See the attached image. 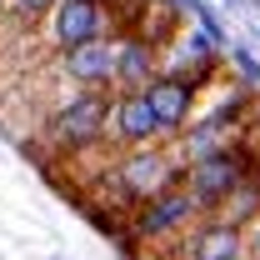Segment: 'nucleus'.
Wrapping results in <instances>:
<instances>
[{"mask_svg": "<svg viewBox=\"0 0 260 260\" xmlns=\"http://www.w3.org/2000/svg\"><path fill=\"white\" fill-rule=\"evenodd\" d=\"M105 130H110V95L105 90H70L50 105L45 115V145L60 150V155H90V150H105Z\"/></svg>", "mask_w": 260, "mask_h": 260, "instance_id": "obj_1", "label": "nucleus"}, {"mask_svg": "<svg viewBox=\"0 0 260 260\" xmlns=\"http://www.w3.org/2000/svg\"><path fill=\"white\" fill-rule=\"evenodd\" d=\"M180 185V160L165 145H140V150H120L110 155V165L100 170V190H110L125 210L155 200L160 190Z\"/></svg>", "mask_w": 260, "mask_h": 260, "instance_id": "obj_2", "label": "nucleus"}, {"mask_svg": "<svg viewBox=\"0 0 260 260\" xmlns=\"http://www.w3.org/2000/svg\"><path fill=\"white\" fill-rule=\"evenodd\" d=\"M255 160H260L255 150H250L245 140H235V145L215 150V155H205V160L180 165V185H185V195L200 205V215H215L230 195L240 190V180L255 170Z\"/></svg>", "mask_w": 260, "mask_h": 260, "instance_id": "obj_3", "label": "nucleus"}, {"mask_svg": "<svg viewBox=\"0 0 260 260\" xmlns=\"http://www.w3.org/2000/svg\"><path fill=\"white\" fill-rule=\"evenodd\" d=\"M195 220H200V205L185 195V185H170L155 200L125 210V240L130 245H175Z\"/></svg>", "mask_w": 260, "mask_h": 260, "instance_id": "obj_4", "label": "nucleus"}, {"mask_svg": "<svg viewBox=\"0 0 260 260\" xmlns=\"http://www.w3.org/2000/svg\"><path fill=\"white\" fill-rule=\"evenodd\" d=\"M105 30H110V0H60L45 15V35H50L55 50H75V45L105 40Z\"/></svg>", "mask_w": 260, "mask_h": 260, "instance_id": "obj_5", "label": "nucleus"}, {"mask_svg": "<svg viewBox=\"0 0 260 260\" xmlns=\"http://www.w3.org/2000/svg\"><path fill=\"white\" fill-rule=\"evenodd\" d=\"M140 95H145V105H150L160 135H180V130L195 120V110H200V85L185 80V75H170V70H160Z\"/></svg>", "mask_w": 260, "mask_h": 260, "instance_id": "obj_6", "label": "nucleus"}, {"mask_svg": "<svg viewBox=\"0 0 260 260\" xmlns=\"http://www.w3.org/2000/svg\"><path fill=\"white\" fill-rule=\"evenodd\" d=\"M240 255H245V230L220 215H200L170 245V260H240Z\"/></svg>", "mask_w": 260, "mask_h": 260, "instance_id": "obj_7", "label": "nucleus"}, {"mask_svg": "<svg viewBox=\"0 0 260 260\" xmlns=\"http://www.w3.org/2000/svg\"><path fill=\"white\" fill-rule=\"evenodd\" d=\"M55 75L70 90H110V80H115V35L75 45V50H60L55 55Z\"/></svg>", "mask_w": 260, "mask_h": 260, "instance_id": "obj_8", "label": "nucleus"}, {"mask_svg": "<svg viewBox=\"0 0 260 260\" xmlns=\"http://www.w3.org/2000/svg\"><path fill=\"white\" fill-rule=\"evenodd\" d=\"M105 140H115L120 150H140V145H160L165 140L140 90H115L110 95V130H105Z\"/></svg>", "mask_w": 260, "mask_h": 260, "instance_id": "obj_9", "label": "nucleus"}, {"mask_svg": "<svg viewBox=\"0 0 260 260\" xmlns=\"http://www.w3.org/2000/svg\"><path fill=\"white\" fill-rule=\"evenodd\" d=\"M160 70H165V55L150 40L115 35V80H110V90H145Z\"/></svg>", "mask_w": 260, "mask_h": 260, "instance_id": "obj_10", "label": "nucleus"}, {"mask_svg": "<svg viewBox=\"0 0 260 260\" xmlns=\"http://www.w3.org/2000/svg\"><path fill=\"white\" fill-rule=\"evenodd\" d=\"M55 5H60V0H5V15H10L15 25H40Z\"/></svg>", "mask_w": 260, "mask_h": 260, "instance_id": "obj_11", "label": "nucleus"}, {"mask_svg": "<svg viewBox=\"0 0 260 260\" xmlns=\"http://www.w3.org/2000/svg\"><path fill=\"white\" fill-rule=\"evenodd\" d=\"M245 255H250V260H260V215L250 220V235H245Z\"/></svg>", "mask_w": 260, "mask_h": 260, "instance_id": "obj_12", "label": "nucleus"}, {"mask_svg": "<svg viewBox=\"0 0 260 260\" xmlns=\"http://www.w3.org/2000/svg\"><path fill=\"white\" fill-rule=\"evenodd\" d=\"M0 15H5V0H0Z\"/></svg>", "mask_w": 260, "mask_h": 260, "instance_id": "obj_13", "label": "nucleus"}, {"mask_svg": "<svg viewBox=\"0 0 260 260\" xmlns=\"http://www.w3.org/2000/svg\"><path fill=\"white\" fill-rule=\"evenodd\" d=\"M240 260H250V255H240Z\"/></svg>", "mask_w": 260, "mask_h": 260, "instance_id": "obj_14", "label": "nucleus"}]
</instances>
